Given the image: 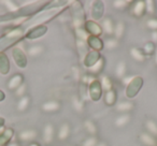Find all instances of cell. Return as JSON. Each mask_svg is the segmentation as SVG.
Segmentation results:
<instances>
[{
    "instance_id": "6da1fadb",
    "label": "cell",
    "mask_w": 157,
    "mask_h": 146,
    "mask_svg": "<svg viewBox=\"0 0 157 146\" xmlns=\"http://www.w3.org/2000/svg\"><path fill=\"white\" fill-rule=\"evenodd\" d=\"M143 86V79L141 77H135L133 80L126 86V97L128 99H132L139 94Z\"/></svg>"
},
{
    "instance_id": "7a4b0ae2",
    "label": "cell",
    "mask_w": 157,
    "mask_h": 146,
    "mask_svg": "<svg viewBox=\"0 0 157 146\" xmlns=\"http://www.w3.org/2000/svg\"><path fill=\"white\" fill-rule=\"evenodd\" d=\"M88 96L93 101H99L102 96V87L98 79H95L88 85Z\"/></svg>"
},
{
    "instance_id": "3957f363",
    "label": "cell",
    "mask_w": 157,
    "mask_h": 146,
    "mask_svg": "<svg viewBox=\"0 0 157 146\" xmlns=\"http://www.w3.org/2000/svg\"><path fill=\"white\" fill-rule=\"evenodd\" d=\"M12 56H13V59H14V61H15L16 65H17V67L22 68V69L26 68L28 60H27L26 54H25L24 51H23L22 48L14 47L13 50H12Z\"/></svg>"
},
{
    "instance_id": "277c9868",
    "label": "cell",
    "mask_w": 157,
    "mask_h": 146,
    "mask_svg": "<svg viewBox=\"0 0 157 146\" xmlns=\"http://www.w3.org/2000/svg\"><path fill=\"white\" fill-rule=\"evenodd\" d=\"M129 7H130L131 15H133L135 17H142L146 13L145 1H142V0L133 1V2H131V6H129Z\"/></svg>"
},
{
    "instance_id": "5b68a950",
    "label": "cell",
    "mask_w": 157,
    "mask_h": 146,
    "mask_svg": "<svg viewBox=\"0 0 157 146\" xmlns=\"http://www.w3.org/2000/svg\"><path fill=\"white\" fill-rule=\"evenodd\" d=\"M84 27H85V30L87 31V33L90 36H95V37H99V36L102 35V27L96 23L95 21L90 20V21H86L85 24H84Z\"/></svg>"
},
{
    "instance_id": "8992f818",
    "label": "cell",
    "mask_w": 157,
    "mask_h": 146,
    "mask_svg": "<svg viewBox=\"0 0 157 146\" xmlns=\"http://www.w3.org/2000/svg\"><path fill=\"white\" fill-rule=\"evenodd\" d=\"M48 32V27L45 25H38V26L31 28L28 32L26 33V38L29 40H35L38 38H41Z\"/></svg>"
},
{
    "instance_id": "52a82bcc",
    "label": "cell",
    "mask_w": 157,
    "mask_h": 146,
    "mask_svg": "<svg viewBox=\"0 0 157 146\" xmlns=\"http://www.w3.org/2000/svg\"><path fill=\"white\" fill-rule=\"evenodd\" d=\"M101 58V55L97 51H90L87 53V55L85 56V58L83 59V63L86 67V69L93 67L96 62H98V60Z\"/></svg>"
},
{
    "instance_id": "ba28073f",
    "label": "cell",
    "mask_w": 157,
    "mask_h": 146,
    "mask_svg": "<svg viewBox=\"0 0 157 146\" xmlns=\"http://www.w3.org/2000/svg\"><path fill=\"white\" fill-rule=\"evenodd\" d=\"M38 137V131L33 130V129H28V130H23L18 133L17 137L21 142L23 143H29L33 142L35 139H37Z\"/></svg>"
},
{
    "instance_id": "9c48e42d",
    "label": "cell",
    "mask_w": 157,
    "mask_h": 146,
    "mask_svg": "<svg viewBox=\"0 0 157 146\" xmlns=\"http://www.w3.org/2000/svg\"><path fill=\"white\" fill-rule=\"evenodd\" d=\"M55 137V128L52 124H46L42 130V140L45 144H51Z\"/></svg>"
},
{
    "instance_id": "30bf717a",
    "label": "cell",
    "mask_w": 157,
    "mask_h": 146,
    "mask_svg": "<svg viewBox=\"0 0 157 146\" xmlns=\"http://www.w3.org/2000/svg\"><path fill=\"white\" fill-rule=\"evenodd\" d=\"M103 13H105V6L102 1H95L92 8V17L93 21H99L102 18Z\"/></svg>"
},
{
    "instance_id": "8fae6325",
    "label": "cell",
    "mask_w": 157,
    "mask_h": 146,
    "mask_svg": "<svg viewBox=\"0 0 157 146\" xmlns=\"http://www.w3.org/2000/svg\"><path fill=\"white\" fill-rule=\"evenodd\" d=\"M61 103L57 100H48L46 102H44L42 104L41 109L43 112L46 113H55V112H58L60 110Z\"/></svg>"
},
{
    "instance_id": "7c38bea8",
    "label": "cell",
    "mask_w": 157,
    "mask_h": 146,
    "mask_svg": "<svg viewBox=\"0 0 157 146\" xmlns=\"http://www.w3.org/2000/svg\"><path fill=\"white\" fill-rule=\"evenodd\" d=\"M23 83H24V77H23L22 74L17 73V74L13 75V77L8 81L7 87H8V89H10V90H16Z\"/></svg>"
},
{
    "instance_id": "4fadbf2b",
    "label": "cell",
    "mask_w": 157,
    "mask_h": 146,
    "mask_svg": "<svg viewBox=\"0 0 157 146\" xmlns=\"http://www.w3.org/2000/svg\"><path fill=\"white\" fill-rule=\"evenodd\" d=\"M87 45H88V47L93 48V51L100 52V51L103 48V41L99 37L90 36L87 39Z\"/></svg>"
},
{
    "instance_id": "5bb4252c",
    "label": "cell",
    "mask_w": 157,
    "mask_h": 146,
    "mask_svg": "<svg viewBox=\"0 0 157 146\" xmlns=\"http://www.w3.org/2000/svg\"><path fill=\"white\" fill-rule=\"evenodd\" d=\"M139 140L144 146H157V139L148 132L140 133Z\"/></svg>"
},
{
    "instance_id": "9a60e30c",
    "label": "cell",
    "mask_w": 157,
    "mask_h": 146,
    "mask_svg": "<svg viewBox=\"0 0 157 146\" xmlns=\"http://www.w3.org/2000/svg\"><path fill=\"white\" fill-rule=\"evenodd\" d=\"M70 132H71L70 125L68 122H63V125H60L58 131H57V137L59 141H66L70 137Z\"/></svg>"
},
{
    "instance_id": "2e32d148",
    "label": "cell",
    "mask_w": 157,
    "mask_h": 146,
    "mask_svg": "<svg viewBox=\"0 0 157 146\" xmlns=\"http://www.w3.org/2000/svg\"><path fill=\"white\" fill-rule=\"evenodd\" d=\"M14 137V130L12 128H6L0 133V146H7Z\"/></svg>"
},
{
    "instance_id": "e0dca14e",
    "label": "cell",
    "mask_w": 157,
    "mask_h": 146,
    "mask_svg": "<svg viewBox=\"0 0 157 146\" xmlns=\"http://www.w3.org/2000/svg\"><path fill=\"white\" fill-rule=\"evenodd\" d=\"M11 66H10V60L5 53H0V73L3 75H7L9 73Z\"/></svg>"
},
{
    "instance_id": "ac0fdd59",
    "label": "cell",
    "mask_w": 157,
    "mask_h": 146,
    "mask_svg": "<svg viewBox=\"0 0 157 146\" xmlns=\"http://www.w3.org/2000/svg\"><path fill=\"white\" fill-rule=\"evenodd\" d=\"M103 68H105V59H103L102 57H101V58L98 60V62L95 63V65L93 66V67L88 68L87 71L90 73V75H93V77H96L97 74H100L101 72H102Z\"/></svg>"
},
{
    "instance_id": "d6986e66",
    "label": "cell",
    "mask_w": 157,
    "mask_h": 146,
    "mask_svg": "<svg viewBox=\"0 0 157 146\" xmlns=\"http://www.w3.org/2000/svg\"><path fill=\"white\" fill-rule=\"evenodd\" d=\"M135 104H133L132 101H122V102L117 103L115 107L116 111L117 112H121L122 114H127L128 112H130L131 110L133 109Z\"/></svg>"
},
{
    "instance_id": "ffe728a7",
    "label": "cell",
    "mask_w": 157,
    "mask_h": 146,
    "mask_svg": "<svg viewBox=\"0 0 157 146\" xmlns=\"http://www.w3.org/2000/svg\"><path fill=\"white\" fill-rule=\"evenodd\" d=\"M131 120V115L130 114H122V115L117 116V118L114 122V126L116 128H124L129 124V122Z\"/></svg>"
},
{
    "instance_id": "44dd1931",
    "label": "cell",
    "mask_w": 157,
    "mask_h": 146,
    "mask_svg": "<svg viewBox=\"0 0 157 146\" xmlns=\"http://www.w3.org/2000/svg\"><path fill=\"white\" fill-rule=\"evenodd\" d=\"M114 22L111 17H105L102 22V31H105V35L108 36H113L114 33Z\"/></svg>"
},
{
    "instance_id": "7402d4cb",
    "label": "cell",
    "mask_w": 157,
    "mask_h": 146,
    "mask_svg": "<svg viewBox=\"0 0 157 146\" xmlns=\"http://www.w3.org/2000/svg\"><path fill=\"white\" fill-rule=\"evenodd\" d=\"M116 100H117V95H116L115 89H111L109 92H105V103L108 105V107H113L116 103Z\"/></svg>"
},
{
    "instance_id": "603a6c76",
    "label": "cell",
    "mask_w": 157,
    "mask_h": 146,
    "mask_svg": "<svg viewBox=\"0 0 157 146\" xmlns=\"http://www.w3.org/2000/svg\"><path fill=\"white\" fill-rule=\"evenodd\" d=\"M129 54H130V56L132 57L136 61H139V62H143L146 58V56L144 55V53L142 52V50H140V48H138V47H135V46L130 48Z\"/></svg>"
},
{
    "instance_id": "cb8c5ba5",
    "label": "cell",
    "mask_w": 157,
    "mask_h": 146,
    "mask_svg": "<svg viewBox=\"0 0 157 146\" xmlns=\"http://www.w3.org/2000/svg\"><path fill=\"white\" fill-rule=\"evenodd\" d=\"M76 47H78V55H80L81 59L83 60V59L85 58L86 55H87V53H88V45H87V42L76 39Z\"/></svg>"
},
{
    "instance_id": "d4e9b609",
    "label": "cell",
    "mask_w": 157,
    "mask_h": 146,
    "mask_svg": "<svg viewBox=\"0 0 157 146\" xmlns=\"http://www.w3.org/2000/svg\"><path fill=\"white\" fill-rule=\"evenodd\" d=\"M126 72H127V66H126V62L125 61H120L117 62L115 67V75L116 77L122 80L123 77H126Z\"/></svg>"
},
{
    "instance_id": "484cf974",
    "label": "cell",
    "mask_w": 157,
    "mask_h": 146,
    "mask_svg": "<svg viewBox=\"0 0 157 146\" xmlns=\"http://www.w3.org/2000/svg\"><path fill=\"white\" fill-rule=\"evenodd\" d=\"M84 128L87 131L88 134H90V137H96L97 132H98V128H97L96 124L90 119H87L84 122Z\"/></svg>"
},
{
    "instance_id": "4316f807",
    "label": "cell",
    "mask_w": 157,
    "mask_h": 146,
    "mask_svg": "<svg viewBox=\"0 0 157 146\" xmlns=\"http://www.w3.org/2000/svg\"><path fill=\"white\" fill-rule=\"evenodd\" d=\"M99 82L101 84L102 90H105V92H109V90L113 89V83H112L111 79L108 75H101L100 79H99Z\"/></svg>"
},
{
    "instance_id": "83f0119b",
    "label": "cell",
    "mask_w": 157,
    "mask_h": 146,
    "mask_svg": "<svg viewBox=\"0 0 157 146\" xmlns=\"http://www.w3.org/2000/svg\"><path fill=\"white\" fill-rule=\"evenodd\" d=\"M29 104H30V98L28 96H24L18 100L17 102V111L18 112H25L28 110Z\"/></svg>"
},
{
    "instance_id": "f1b7e54d",
    "label": "cell",
    "mask_w": 157,
    "mask_h": 146,
    "mask_svg": "<svg viewBox=\"0 0 157 146\" xmlns=\"http://www.w3.org/2000/svg\"><path fill=\"white\" fill-rule=\"evenodd\" d=\"M145 128L146 132L152 134L153 137H157V122L153 119H147L145 122Z\"/></svg>"
},
{
    "instance_id": "f546056e",
    "label": "cell",
    "mask_w": 157,
    "mask_h": 146,
    "mask_svg": "<svg viewBox=\"0 0 157 146\" xmlns=\"http://www.w3.org/2000/svg\"><path fill=\"white\" fill-rule=\"evenodd\" d=\"M125 33V24L124 22H118L117 24L115 25V27H114V37H115V39L120 40L121 38H123V36H124Z\"/></svg>"
},
{
    "instance_id": "4dcf8cb0",
    "label": "cell",
    "mask_w": 157,
    "mask_h": 146,
    "mask_svg": "<svg viewBox=\"0 0 157 146\" xmlns=\"http://www.w3.org/2000/svg\"><path fill=\"white\" fill-rule=\"evenodd\" d=\"M44 52V47L42 45H33L28 48L27 54L30 57H37L39 55H41Z\"/></svg>"
},
{
    "instance_id": "1f68e13d",
    "label": "cell",
    "mask_w": 157,
    "mask_h": 146,
    "mask_svg": "<svg viewBox=\"0 0 157 146\" xmlns=\"http://www.w3.org/2000/svg\"><path fill=\"white\" fill-rule=\"evenodd\" d=\"M118 45H120V42H118V40L115 39V38H114V39L110 38V39H107L103 42V47H105L109 51L116 50V48L118 47Z\"/></svg>"
},
{
    "instance_id": "d6a6232c",
    "label": "cell",
    "mask_w": 157,
    "mask_h": 146,
    "mask_svg": "<svg viewBox=\"0 0 157 146\" xmlns=\"http://www.w3.org/2000/svg\"><path fill=\"white\" fill-rule=\"evenodd\" d=\"M72 105L76 112H82L84 109V101L78 96H74L72 98Z\"/></svg>"
},
{
    "instance_id": "836d02e7",
    "label": "cell",
    "mask_w": 157,
    "mask_h": 146,
    "mask_svg": "<svg viewBox=\"0 0 157 146\" xmlns=\"http://www.w3.org/2000/svg\"><path fill=\"white\" fill-rule=\"evenodd\" d=\"M155 50H156V46H155V44L153 43L152 41H150V42H147V43L144 44L142 52L144 53V55H145V56H151V55H153L155 53Z\"/></svg>"
},
{
    "instance_id": "e575fe53",
    "label": "cell",
    "mask_w": 157,
    "mask_h": 146,
    "mask_svg": "<svg viewBox=\"0 0 157 146\" xmlns=\"http://www.w3.org/2000/svg\"><path fill=\"white\" fill-rule=\"evenodd\" d=\"M75 35H76L78 40H82V41H85V42H87V39H88V37H90L87 31H86L84 28L75 29Z\"/></svg>"
},
{
    "instance_id": "d590c367",
    "label": "cell",
    "mask_w": 157,
    "mask_h": 146,
    "mask_svg": "<svg viewBox=\"0 0 157 146\" xmlns=\"http://www.w3.org/2000/svg\"><path fill=\"white\" fill-rule=\"evenodd\" d=\"M128 5H131V2L127 1V0H115V1H113V7L118 10L126 9L127 7H129Z\"/></svg>"
},
{
    "instance_id": "8d00e7d4",
    "label": "cell",
    "mask_w": 157,
    "mask_h": 146,
    "mask_svg": "<svg viewBox=\"0 0 157 146\" xmlns=\"http://www.w3.org/2000/svg\"><path fill=\"white\" fill-rule=\"evenodd\" d=\"M78 89H80V92H78V97H80V98H81L83 101H86V99L88 98V96H87V92H88L87 85L81 83V84H80V87H78Z\"/></svg>"
},
{
    "instance_id": "74e56055",
    "label": "cell",
    "mask_w": 157,
    "mask_h": 146,
    "mask_svg": "<svg viewBox=\"0 0 157 146\" xmlns=\"http://www.w3.org/2000/svg\"><path fill=\"white\" fill-rule=\"evenodd\" d=\"M98 143H99V141H98V139H97V137H90L83 142L82 146H96Z\"/></svg>"
},
{
    "instance_id": "f35d334b",
    "label": "cell",
    "mask_w": 157,
    "mask_h": 146,
    "mask_svg": "<svg viewBox=\"0 0 157 146\" xmlns=\"http://www.w3.org/2000/svg\"><path fill=\"white\" fill-rule=\"evenodd\" d=\"M146 27L153 31H157V18L152 17L146 21Z\"/></svg>"
},
{
    "instance_id": "ab89813d",
    "label": "cell",
    "mask_w": 157,
    "mask_h": 146,
    "mask_svg": "<svg viewBox=\"0 0 157 146\" xmlns=\"http://www.w3.org/2000/svg\"><path fill=\"white\" fill-rule=\"evenodd\" d=\"M26 88H27V86H26V84L25 83H23L22 85L20 86V87L17 88V89L15 90V96L16 97H24V96H26Z\"/></svg>"
},
{
    "instance_id": "60d3db41",
    "label": "cell",
    "mask_w": 157,
    "mask_h": 146,
    "mask_svg": "<svg viewBox=\"0 0 157 146\" xmlns=\"http://www.w3.org/2000/svg\"><path fill=\"white\" fill-rule=\"evenodd\" d=\"M146 5V12L148 14H154L155 13V2L152 1V0H148V1H145Z\"/></svg>"
},
{
    "instance_id": "b9f144b4",
    "label": "cell",
    "mask_w": 157,
    "mask_h": 146,
    "mask_svg": "<svg viewBox=\"0 0 157 146\" xmlns=\"http://www.w3.org/2000/svg\"><path fill=\"white\" fill-rule=\"evenodd\" d=\"M6 5H7L8 9H9L11 12L17 11V10H18V6L14 5V3L12 2V1H6Z\"/></svg>"
},
{
    "instance_id": "7bdbcfd3",
    "label": "cell",
    "mask_w": 157,
    "mask_h": 146,
    "mask_svg": "<svg viewBox=\"0 0 157 146\" xmlns=\"http://www.w3.org/2000/svg\"><path fill=\"white\" fill-rule=\"evenodd\" d=\"M133 75H128V77H123L122 79V82H123V84H124V85H128L129 83H130L131 81H132L133 80Z\"/></svg>"
},
{
    "instance_id": "ee69618b",
    "label": "cell",
    "mask_w": 157,
    "mask_h": 146,
    "mask_svg": "<svg viewBox=\"0 0 157 146\" xmlns=\"http://www.w3.org/2000/svg\"><path fill=\"white\" fill-rule=\"evenodd\" d=\"M152 42L157 43V31H152Z\"/></svg>"
},
{
    "instance_id": "f6af8a7d",
    "label": "cell",
    "mask_w": 157,
    "mask_h": 146,
    "mask_svg": "<svg viewBox=\"0 0 157 146\" xmlns=\"http://www.w3.org/2000/svg\"><path fill=\"white\" fill-rule=\"evenodd\" d=\"M3 125H5V119L2 117H0V132H2Z\"/></svg>"
},
{
    "instance_id": "bcb514c9",
    "label": "cell",
    "mask_w": 157,
    "mask_h": 146,
    "mask_svg": "<svg viewBox=\"0 0 157 146\" xmlns=\"http://www.w3.org/2000/svg\"><path fill=\"white\" fill-rule=\"evenodd\" d=\"M5 98H6L5 92H3L2 90H0V101H3L5 100Z\"/></svg>"
},
{
    "instance_id": "7dc6e473",
    "label": "cell",
    "mask_w": 157,
    "mask_h": 146,
    "mask_svg": "<svg viewBox=\"0 0 157 146\" xmlns=\"http://www.w3.org/2000/svg\"><path fill=\"white\" fill-rule=\"evenodd\" d=\"M96 146H108V144H107V142H99L98 144H97Z\"/></svg>"
},
{
    "instance_id": "c3c4849f",
    "label": "cell",
    "mask_w": 157,
    "mask_h": 146,
    "mask_svg": "<svg viewBox=\"0 0 157 146\" xmlns=\"http://www.w3.org/2000/svg\"><path fill=\"white\" fill-rule=\"evenodd\" d=\"M7 146H20L18 145V143H16V142H12V143H9Z\"/></svg>"
},
{
    "instance_id": "681fc988",
    "label": "cell",
    "mask_w": 157,
    "mask_h": 146,
    "mask_svg": "<svg viewBox=\"0 0 157 146\" xmlns=\"http://www.w3.org/2000/svg\"><path fill=\"white\" fill-rule=\"evenodd\" d=\"M154 55H155V63L157 65V47H156V50H155Z\"/></svg>"
},
{
    "instance_id": "f907efd6",
    "label": "cell",
    "mask_w": 157,
    "mask_h": 146,
    "mask_svg": "<svg viewBox=\"0 0 157 146\" xmlns=\"http://www.w3.org/2000/svg\"><path fill=\"white\" fill-rule=\"evenodd\" d=\"M29 146H40V145H39V144H38V143H31Z\"/></svg>"
}]
</instances>
